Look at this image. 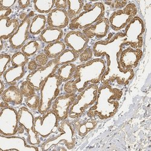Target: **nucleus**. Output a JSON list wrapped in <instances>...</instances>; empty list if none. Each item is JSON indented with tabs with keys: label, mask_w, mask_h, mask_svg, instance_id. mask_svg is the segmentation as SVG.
Wrapping results in <instances>:
<instances>
[{
	"label": "nucleus",
	"mask_w": 151,
	"mask_h": 151,
	"mask_svg": "<svg viewBox=\"0 0 151 151\" xmlns=\"http://www.w3.org/2000/svg\"><path fill=\"white\" fill-rule=\"evenodd\" d=\"M124 32L108 34L104 40L96 41L93 46L94 56L96 58H106V68L100 82L102 85L116 83L127 85L134 77V70H124L119 64V56L124 47Z\"/></svg>",
	"instance_id": "obj_1"
},
{
	"label": "nucleus",
	"mask_w": 151,
	"mask_h": 151,
	"mask_svg": "<svg viewBox=\"0 0 151 151\" xmlns=\"http://www.w3.org/2000/svg\"><path fill=\"white\" fill-rule=\"evenodd\" d=\"M123 95V90L119 88L102 85L99 87L95 104L86 112V116L100 120L111 118L117 113Z\"/></svg>",
	"instance_id": "obj_2"
},
{
	"label": "nucleus",
	"mask_w": 151,
	"mask_h": 151,
	"mask_svg": "<svg viewBox=\"0 0 151 151\" xmlns=\"http://www.w3.org/2000/svg\"><path fill=\"white\" fill-rule=\"evenodd\" d=\"M106 68L104 58H94L76 66L70 82L75 93L83 91L90 84H99Z\"/></svg>",
	"instance_id": "obj_3"
},
{
	"label": "nucleus",
	"mask_w": 151,
	"mask_h": 151,
	"mask_svg": "<svg viewBox=\"0 0 151 151\" xmlns=\"http://www.w3.org/2000/svg\"><path fill=\"white\" fill-rule=\"evenodd\" d=\"M105 7L103 2H89L85 4L81 13L70 21V30L82 31L105 17Z\"/></svg>",
	"instance_id": "obj_4"
},
{
	"label": "nucleus",
	"mask_w": 151,
	"mask_h": 151,
	"mask_svg": "<svg viewBox=\"0 0 151 151\" xmlns=\"http://www.w3.org/2000/svg\"><path fill=\"white\" fill-rule=\"evenodd\" d=\"M99 86L97 84H90L79 93L74 102L71 106L68 118L75 119L82 117L97 99Z\"/></svg>",
	"instance_id": "obj_5"
},
{
	"label": "nucleus",
	"mask_w": 151,
	"mask_h": 151,
	"mask_svg": "<svg viewBox=\"0 0 151 151\" xmlns=\"http://www.w3.org/2000/svg\"><path fill=\"white\" fill-rule=\"evenodd\" d=\"M62 82L56 73L46 80L40 90V104L37 111L41 115L51 109L54 100L59 96Z\"/></svg>",
	"instance_id": "obj_6"
},
{
	"label": "nucleus",
	"mask_w": 151,
	"mask_h": 151,
	"mask_svg": "<svg viewBox=\"0 0 151 151\" xmlns=\"http://www.w3.org/2000/svg\"><path fill=\"white\" fill-rule=\"evenodd\" d=\"M58 134L52 137L42 144V150H48L53 146L64 143L67 150H71L75 147L76 138L75 131L73 128L71 122L69 119L59 122L58 127Z\"/></svg>",
	"instance_id": "obj_7"
},
{
	"label": "nucleus",
	"mask_w": 151,
	"mask_h": 151,
	"mask_svg": "<svg viewBox=\"0 0 151 151\" xmlns=\"http://www.w3.org/2000/svg\"><path fill=\"white\" fill-rule=\"evenodd\" d=\"M145 33V23L140 17L137 15L124 28V47H130L134 49H142Z\"/></svg>",
	"instance_id": "obj_8"
},
{
	"label": "nucleus",
	"mask_w": 151,
	"mask_h": 151,
	"mask_svg": "<svg viewBox=\"0 0 151 151\" xmlns=\"http://www.w3.org/2000/svg\"><path fill=\"white\" fill-rule=\"evenodd\" d=\"M59 121L53 111L50 109L41 116L35 117L34 129L43 138H48L50 135L56 134Z\"/></svg>",
	"instance_id": "obj_9"
},
{
	"label": "nucleus",
	"mask_w": 151,
	"mask_h": 151,
	"mask_svg": "<svg viewBox=\"0 0 151 151\" xmlns=\"http://www.w3.org/2000/svg\"><path fill=\"white\" fill-rule=\"evenodd\" d=\"M137 7L134 3H129L123 9L115 10L108 18L110 28L119 32L124 29L132 19L137 15Z\"/></svg>",
	"instance_id": "obj_10"
},
{
	"label": "nucleus",
	"mask_w": 151,
	"mask_h": 151,
	"mask_svg": "<svg viewBox=\"0 0 151 151\" xmlns=\"http://www.w3.org/2000/svg\"><path fill=\"white\" fill-rule=\"evenodd\" d=\"M18 111L12 106L1 108L0 134L6 136L15 135L19 131Z\"/></svg>",
	"instance_id": "obj_11"
},
{
	"label": "nucleus",
	"mask_w": 151,
	"mask_h": 151,
	"mask_svg": "<svg viewBox=\"0 0 151 151\" xmlns=\"http://www.w3.org/2000/svg\"><path fill=\"white\" fill-rule=\"evenodd\" d=\"M59 67L55 59L50 60L45 66L39 67L30 73L26 78V81L34 87L36 91H40L46 80L55 74Z\"/></svg>",
	"instance_id": "obj_12"
},
{
	"label": "nucleus",
	"mask_w": 151,
	"mask_h": 151,
	"mask_svg": "<svg viewBox=\"0 0 151 151\" xmlns=\"http://www.w3.org/2000/svg\"><path fill=\"white\" fill-rule=\"evenodd\" d=\"M18 120L19 126L27 134V143L33 146L39 145L40 144L39 135L34 129L35 117L29 108L22 106L18 109Z\"/></svg>",
	"instance_id": "obj_13"
},
{
	"label": "nucleus",
	"mask_w": 151,
	"mask_h": 151,
	"mask_svg": "<svg viewBox=\"0 0 151 151\" xmlns=\"http://www.w3.org/2000/svg\"><path fill=\"white\" fill-rule=\"evenodd\" d=\"M40 149L36 146L31 145L24 138L15 135H0V151H38Z\"/></svg>",
	"instance_id": "obj_14"
},
{
	"label": "nucleus",
	"mask_w": 151,
	"mask_h": 151,
	"mask_svg": "<svg viewBox=\"0 0 151 151\" xmlns=\"http://www.w3.org/2000/svg\"><path fill=\"white\" fill-rule=\"evenodd\" d=\"M78 94H64L59 96L53 102L51 109L59 122L68 119L71 106L76 99Z\"/></svg>",
	"instance_id": "obj_15"
},
{
	"label": "nucleus",
	"mask_w": 151,
	"mask_h": 151,
	"mask_svg": "<svg viewBox=\"0 0 151 151\" xmlns=\"http://www.w3.org/2000/svg\"><path fill=\"white\" fill-rule=\"evenodd\" d=\"M32 19L27 15L22 20L16 32L12 35L9 40L10 47L13 50H19L27 43L30 33L29 28Z\"/></svg>",
	"instance_id": "obj_16"
},
{
	"label": "nucleus",
	"mask_w": 151,
	"mask_h": 151,
	"mask_svg": "<svg viewBox=\"0 0 151 151\" xmlns=\"http://www.w3.org/2000/svg\"><path fill=\"white\" fill-rule=\"evenodd\" d=\"M64 42L68 48L79 56L88 47L90 40L79 30H70L65 36Z\"/></svg>",
	"instance_id": "obj_17"
},
{
	"label": "nucleus",
	"mask_w": 151,
	"mask_h": 151,
	"mask_svg": "<svg viewBox=\"0 0 151 151\" xmlns=\"http://www.w3.org/2000/svg\"><path fill=\"white\" fill-rule=\"evenodd\" d=\"M124 47L119 56V64L124 70H134L138 66L142 58L143 50L130 47Z\"/></svg>",
	"instance_id": "obj_18"
},
{
	"label": "nucleus",
	"mask_w": 151,
	"mask_h": 151,
	"mask_svg": "<svg viewBox=\"0 0 151 151\" xmlns=\"http://www.w3.org/2000/svg\"><path fill=\"white\" fill-rule=\"evenodd\" d=\"M110 25L108 18L104 17L91 26L82 30V33L89 40H103L108 35Z\"/></svg>",
	"instance_id": "obj_19"
},
{
	"label": "nucleus",
	"mask_w": 151,
	"mask_h": 151,
	"mask_svg": "<svg viewBox=\"0 0 151 151\" xmlns=\"http://www.w3.org/2000/svg\"><path fill=\"white\" fill-rule=\"evenodd\" d=\"M70 21L67 10L54 8L47 17L48 26L62 30L68 27Z\"/></svg>",
	"instance_id": "obj_20"
},
{
	"label": "nucleus",
	"mask_w": 151,
	"mask_h": 151,
	"mask_svg": "<svg viewBox=\"0 0 151 151\" xmlns=\"http://www.w3.org/2000/svg\"><path fill=\"white\" fill-rule=\"evenodd\" d=\"M71 124L76 133L81 137L86 136L90 132L94 129L98 123L97 120L91 117H83L73 119Z\"/></svg>",
	"instance_id": "obj_21"
},
{
	"label": "nucleus",
	"mask_w": 151,
	"mask_h": 151,
	"mask_svg": "<svg viewBox=\"0 0 151 151\" xmlns=\"http://www.w3.org/2000/svg\"><path fill=\"white\" fill-rule=\"evenodd\" d=\"M1 98L10 106H18L22 104L24 96L19 88L16 85H10L1 94Z\"/></svg>",
	"instance_id": "obj_22"
},
{
	"label": "nucleus",
	"mask_w": 151,
	"mask_h": 151,
	"mask_svg": "<svg viewBox=\"0 0 151 151\" xmlns=\"http://www.w3.org/2000/svg\"><path fill=\"white\" fill-rule=\"evenodd\" d=\"M20 24L18 19L6 17L0 19V37L3 40H9Z\"/></svg>",
	"instance_id": "obj_23"
},
{
	"label": "nucleus",
	"mask_w": 151,
	"mask_h": 151,
	"mask_svg": "<svg viewBox=\"0 0 151 151\" xmlns=\"http://www.w3.org/2000/svg\"><path fill=\"white\" fill-rule=\"evenodd\" d=\"M25 67H12L4 72L3 78L7 85H16L17 82L21 80L26 74Z\"/></svg>",
	"instance_id": "obj_24"
},
{
	"label": "nucleus",
	"mask_w": 151,
	"mask_h": 151,
	"mask_svg": "<svg viewBox=\"0 0 151 151\" xmlns=\"http://www.w3.org/2000/svg\"><path fill=\"white\" fill-rule=\"evenodd\" d=\"M64 31L62 29L47 26L39 36V39L47 44L60 41L64 36Z\"/></svg>",
	"instance_id": "obj_25"
},
{
	"label": "nucleus",
	"mask_w": 151,
	"mask_h": 151,
	"mask_svg": "<svg viewBox=\"0 0 151 151\" xmlns=\"http://www.w3.org/2000/svg\"><path fill=\"white\" fill-rule=\"evenodd\" d=\"M66 49V45L63 41H58L47 44L44 48V53L50 60L57 58Z\"/></svg>",
	"instance_id": "obj_26"
},
{
	"label": "nucleus",
	"mask_w": 151,
	"mask_h": 151,
	"mask_svg": "<svg viewBox=\"0 0 151 151\" xmlns=\"http://www.w3.org/2000/svg\"><path fill=\"white\" fill-rule=\"evenodd\" d=\"M47 22V18L44 15H36L31 21L29 28L30 35L32 36L40 35L41 32L45 29Z\"/></svg>",
	"instance_id": "obj_27"
},
{
	"label": "nucleus",
	"mask_w": 151,
	"mask_h": 151,
	"mask_svg": "<svg viewBox=\"0 0 151 151\" xmlns=\"http://www.w3.org/2000/svg\"><path fill=\"white\" fill-rule=\"evenodd\" d=\"M76 65L73 63L60 66L55 73L62 83H65L73 78Z\"/></svg>",
	"instance_id": "obj_28"
},
{
	"label": "nucleus",
	"mask_w": 151,
	"mask_h": 151,
	"mask_svg": "<svg viewBox=\"0 0 151 151\" xmlns=\"http://www.w3.org/2000/svg\"><path fill=\"white\" fill-rule=\"evenodd\" d=\"M42 42L39 40H33L27 42L21 49L25 55L28 58L32 57L38 53L42 46Z\"/></svg>",
	"instance_id": "obj_29"
},
{
	"label": "nucleus",
	"mask_w": 151,
	"mask_h": 151,
	"mask_svg": "<svg viewBox=\"0 0 151 151\" xmlns=\"http://www.w3.org/2000/svg\"><path fill=\"white\" fill-rule=\"evenodd\" d=\"M84 5L85 1L81 0H68L67 11L70 21L81 13Z\"/></svg>",
	"instance_id": "obj_30"
},
{
	"label": "nucleus",
	"mask_w": 151,
	"mask_h": 151,
	"mask_svg": "<svg viewBox=\"0 0 151 151\" xmlns=\"http://www.w3.org/2000/svg\"><path fill=\"white\" fill-rule=\"evenodd\" d=\"M79 55L73 50L66 48L57 58L55 59L58 65L60 67L65 64H70L79 59Z\"/></svg>",
	"instance_id": "obj_31"
},
{
	"label": "nucleus",
	"mask_w": 151,
	"mask_h": 151,
	"mask_svg": "<svg viewBox=\"0 0 151 151\" xmlns=\"http://www.w3.org/2000/svg\"><path fill=\"white\" fill-rule=\"evenodd\" d=\"M55 0H35L33 1L35 10L41 14H49L55 7Z\"/></svg>",
	"instance_id": "obj_32"
},
{
	"label": "nucleus",
	"mask_w": 151,
	"mask_h": 151,
	"mask_svg": "<svg viewBox=\"0 0 151 151\" xmlns=\"http://www.w3.org/2000/svg\"><path fill=\"white\" fill-rule=\"evenodd\" d=\"M29 62V58L22 52H17L12 56L11 64L12 67H26Z\"/></svg>",
	"instance_id": "obj_33"
},
{
	"label": "nucleus",
	"mask_w": 151,
	"mask_h": 151,
	"mask_svg": "<svg viewBox=\"0 0 151 151\" xmlns=\"http://www.w3.org/2000/svg\"><path fill=\"white\" fill-rule=\"evenodd\" d=\"M25 104L27 106L33 111L37 110L40 104V96L35 94L28 97L25 98Z\"/></svg>",
	"instance_id": "obj_34"
},
{
	"label": "nucleus",
	"mask_w": 151,
	"mask_h": 151,
	"mask_svg": "<svg viewBox=\"0 0 151 151\" xmlns=\"http://www.w3.org/2000/svg\"><path fill=\"white\" fill-rule=\"evenodd\" d=\"M19 89L25 98L36 94V91L34 88V87L26 80L21 83Z\"/></svg>",
	"instance_id": "obj_35"
},
{
	"label": "nucleus",
	"mask_w": 151,
	"mask_h": 151,
	"mask_svg": "<svg viewBox=\"0 0 151 151\" xmlns=\"http://www.w3.org/2000/svg\"><path fill=\"white\" fill-rule=\"evenodd\" d=\"M12 57L10 55L1 53L0 55V76L3 77L4 72L7 70V67L11 62Z\"/></svg>",
	"instance_id": "obj_36"
},
{
	"label": "nucleus",
	"mask_w": 151,
	"mask_h": 151,
	"mask_svg": "<svg viewBox=\"0 0 151 151\" xmlns=\"http://www.w3.org/2000/svg\"><path fill=\"white\" fill-rule=\"evenodd\" d=\"M129 3L127 1H122V0H114V1H104V4L109 6L111 9L116 10L123 9Z\"/></svg>",
	"instance_id": "obj_37"
},
{
	"label": "nucleus",
	"mask_w": 151,
	"mask_h": 151,
	"mask_svg": "<svg viewBox=\"0 0 151 151\" xmlns=\"http://www.w3.org/2000/svg\"><path fill=\"white\" fill-rule=\"evenodd\" d=\"M94 56L93 48L90 47H87L85 48L82 53L79 56V59L81 62L85 63L93 59Z\"/></svg>",
	"instance_id": "obj_38"
},
{
	"label": "nucleus",
	"mask_w": 151,
	"mask_h": 151,
	"mask_svg": "<svg viewBox=\"0 0 151 151\" xmlns=\"http://www.w3.org/2000/svg\"><path fill=\"white\" fill-rule=\"evenodd\" d=\"M34 59L36 61L38 67L45 66L50 60L48 57L44 53L37 54V55H36Z\"/></svg>",
	"instance_id": "obj_39"
},
{
	"label": "nucleus",
	"mask_w": 151,
	"mask_h": 151,
	"mask_svg": "<svg viewBox=\"0 0 151 151\" xmlns=\"http://www.w3.org/2000/svg\"><path fill=\"white\" fill-rule=\"evenodd\" d=\"M17 1L16 0H1L0 1V7L6 9H11Z\"/></svg>",
	"instance_id": "obj_40"
},
{
	"label": "nucleus",
	"mask_w": 151,
	"mask_h": 151,
	"mask_svg": "<svg viewBox=\"0 0 151 151\" xmlns=\"http://www.w3.org/2000/svg\"><path fill=\"white\" fill-rule=\"evenodd\" d=\"M55 8L59 9L67 10V1L66 0H58L55 1Z\"/></svg>",
	"instance_id": "obj_41"
},
{
	"label": "nucleus",
	"mask_w": 151,
	"mask_h": 151,
	"mask_svg": "<svg viewBox=\"0 0 151 151\" xmlns=\"http://www.w3.org/2000/svg\"><path fill=\"white\" fill-rule=\"evenodd\" d=\"M12 13V9H6L3 8L2 7H0V19L9 17V16Z\"/></svg>",
	"instance_id": "obj_42"
},
{
	"label": "nucleus",
	"mask_w": 151,
	"mask_h": 151,
	"mask_svg": "<svg viewBox=\"0 0 151 151\" xmlns=\"http://www.w3.org/2000/svg\"><path fill=\"white\" fill-rule=\"evenodd\" d=\"M19 9H25L27 8L31 4V1L29 0H19L18 1Z\"/></svg>",
	"instance_id": "obj_43"
},
{
	"label": "nucleus",
	"mask_w": 151,
	"mask_h": 151,
	"mask_svg": "<svg viewBox=\"0 0 151 151\" xmlns=\"http://www.w3.org/2000/svg\"><path fill=\"white\" fill-rule=\"evenodd\" d=\"M38 66H37L36 61L34 59L29 60V63L27 64V68L29 70H30L31 72L36 70V69L38 68Z\"/></svg>",
	"instance_id": "obj_44"
},
{
	"label": "nucleus",
	"mask_w": 151,
	"mask_h": 151,
	"mask_svg": "<svg viewBox=\"0 0 151 151\" xmlns=\"http://www.w3.org/2000/svg\"><path fill=\"white\" fill-rule=\"evenodd\" d=\"M5 84L3 80H1V94L4 92L5 90Z\"/></svg>",
	"instance_id": "obj_45"
},
{
	"label": "nucleus",
	"mask_w": 151,
	"mask_h": 151,
	"mask_svg": "<svg viewBox=\"0 0 151 151\" xmlns=\"http://www.w3.org/2000/svg\"><path fill=\"white\" fill-rule=\"evenodd\" d=\"M0 41H1V50H3V40L0 39Z\"/></svg>",
	"instance_id": "obj_46"
}]
</instances>
